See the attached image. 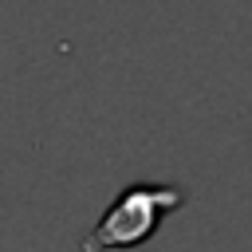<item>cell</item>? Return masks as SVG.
Wrapping results in <instances>:
<instances>
[{
  "label": "cell",
  "mask_w": 252,
  "mask_h": 252,
  "mask_svg": "<svg viewBox=\"0 0 252 252\" xmlns=\"http://www.w3.org/2000/svg\"><path fill=\"white\" fill-rule=\"evenodd\" d=\"M189 201L185 185L173 181H138L126 185L106 213L91 224V232L79 240L83 252H126V248H142L158 236V228L165 224V217H173L181 205Z\"/></svg>",
  "instance_id": "obj_1"
}]
</instances>
